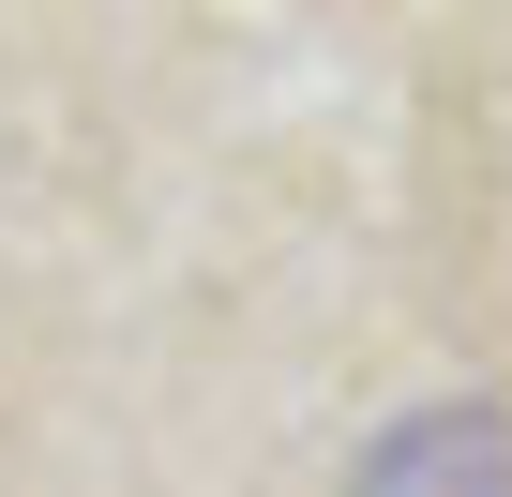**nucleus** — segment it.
Wrapping results in <instances>:
<instances>
[{
  "label": "nucleus",
  "mask_w": 512,
  "mask_h": 497,
  "mask_svg": "<svg viewBox=\"0 0 512 497\" xmlns=\"http://www.w3.org/2000/svg\"><path fill=\"white\" fill-rule=\"evenodd\" d=\"M347 497H512V407H497V392L407 407V422L347 467Z\"/></svg>",
  "instance_id": "nucleus-1"
}]
</instances>
